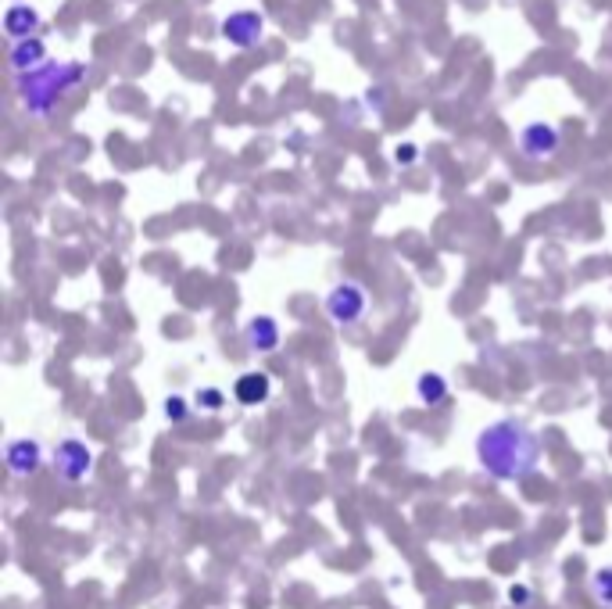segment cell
Masks as SVG:
<instances>
[{"mask_svg": "<svg viewBox=\"0 0 612 609\" xmlns=\"http://www.w3.org/2000/svg\"><path fill=\"white\" fill-rule=\"evenodd\" d=\"M244 341L255 355H272L280 348V323L269 312H258L244 323Z\"/></svg>", "mask_w": 612, "mask_h": 609, "instance_id": "8", "label": "cell"}, {"mask_svg": "<svg viewBox=\"0 0 612 609\" xmlns=\"http://www.w3.org/2000/svg\"><path fill=\"white\" fill-rule=\"evenodd\" d=\"M190 416V402L183 395H169L165 398V420L169 423H183Z\"/></svg>", "mask_w": 612, "mask_h": 609, "instance_id": "15", "label": "cell"}, {"mask_svg": "<svg viewBox=\"0 0 612 609\" xmlns=\"http://www.w3.org/2000/svg\"><path fill=\"white\" fill-rule=\"evenodd\" d=\"M505 595H509V602H512L516 609H527L530 602H534V592H530V584H509V592H505Z\"/></svg>", "mask_w": 612, "mask_h": 609, "instance_id": "16", "label": "cell"}, {"mask_svg": "<svg viewBox=\"0 0 612 609\" xmlns=\"http://www.w3.org/2000/svg\"><path fill=\"white\" fill-rule=\"evenodd\" d=\"M4 466H8L11 477L29 481V477H36L43 466V445L36 438H11L8 445H4Z\"/></svg>", "mask_w": 612, "mask_h": 609, "instance_id": "6", "label": "cell"}, {"mask_svg": "<svg viewBox=\"0 0 612 609\" xmlns=\"http://www.w3.org/2000/svg\"><path fill=\"white\" fill-rule=\"evenodd\" d=\"M51 466L65 484H83L94 473V448L79 438H61L51 452Z\"/></svg>", "mask_w": 612, "mask_h": 609, "instance_id": "3", "label": "cell"}, {"mask_svg": "<svg viewBox=\"0 0 612 609\" xmlns=\"http://www.w3.org/2000/svg\"><path fill=\"white\" fill-rule=\"evenodd\" d=\"M194 402H197V409H204V412H222L226 395H222V387H197Z\"/></svg>", "mask_w": 612, "mask_h": 609, "instance_id": "14", "label": "cell"}, {"mask_svg": "<svg viewBox=\"0 0 612 609\" xmlns=\"http://www.w3.org/2000/svg\"><path fill=\"white\" fill-rule=\"evenodd\" d=\"M269 395H272V377L262 373V369H247V373L237 377V384H233V398L240 405H262L269 402Z\"/></svg>", "mask_w": 612, "mask_h": 609, "instance_id": "10", "label": "cell"}, {"mask_svg": "<svg viewBox=\"0 0 612 609\" xmlns=\"http://www.w3.org/2000/svg\"><path fill=\"white\" fill-rule=\"evenodd\" d=\"M416 158H419L416 144H398V147H394V162H398V165H412Z\"/></svg>", "mask_w": 612, "mask_h": 609, "instance_id": "17", "label": "cell"}, {"mask_svg": "<svg viewBox=\"0 0 612 609\" xmlns=\"http://www.w3.org/2000/svg\"><path fill=\"white\" fill-rule=\"evenodd\" d=\"M559 147H562V137L552 122H527V126L519 129V155L534 158V162L555 158Z\"/></svg>", "mask_w": 612, "mask_h": 609, "instance_id": "5", "label": "cell"}, {"mask_svg": "<svg viewBox=\"0 0 612 609\" xmlns=\"http://www.w3.org/2000/svg\"><path fill=\"white\" fill-rule=\"evenodd\" d=\"M587 588H591V599H595L598 606L612 609V567H598L595 574H591V581H587Z\"/></svg>", "mask_w": 612, "mask_h": 609, "instance_id": "13", "label": "cell"}, {"mask_svg": "<svg viewBox=\"0 0 612 609\" xmlns=\"http://www.w3.org/2000/svg\"><path fill=\"white\" fill-rule=\"evenodd\" d=\"M366 305H369L366 291H362V284H355V280H340V284H333L330 294H326V316H330L337 326L362 323Z\"/></svg>", "mask_w": 612, "mask_h": 609, "instance_id": "4", "label": "cell"}, {"mask_svg": "<svg viewBox=\"0 0 612 609\" xmlns=\"http://www.w3.org/2000/svg\"><path fill=\"white\" fill-rule=\"evenodd\" d=\"M86 79L83 61H47L36 72L18 76V97H22V108L36 119L51 115L61 101H65L72 90H79Z\"/></svg>", "mask_w": 612, "mask_h": 609, "instance_id": "2", "label": "cell"}, {"mask_svg": "<svg viewBox=\"0 0 612 609\" xmlns=\"http://www.w3.org/2000/svg\"><path fill=\"white\" fill-rule=\"evenodd\" d=\"M40 65H47V47H43L40 36H33V40H22L11 47V69L18 72V76H26V72H36Z\"/></svg>", "mask_w": 612, "mask_h": 609, "instance_id": "12", "label": "cell"}, {"mask_svg": "<svg viewBox=\"0 0 612 609\" xmlns=\"http://www.w3.org/2000/svg\"><path fill=\"white\" fill-rule=\"evenodd\" d=\"M40 26H43L40 11L29 8V4H11V8L4 11V33H8L15 43L33 40V36L40 33Z\"/></svg>", "mask_w": 612, "mask_h": 609, "instance_id": "9", "label": "cell"}, {"mask_svg": "<svg viewBox=\"0 0 612 609\" xmlns=\"http://www.w3.org/2000/svg\"><path fill=\"white\" fill-rule=\"evenodd\" d=\"M451 395L448 387V377L444 373H437V369H426V373H419L416 377V398L426 405V409H437V405H444Z\"/></svg>", "mask_w": 612, "mask_h": 609, "instance_id": "11", "label": "cell"}, {"mask_svg": "<svg viewBox=\"0 0 612 609\" xmlns=\"http://www.w3.org/2000/svg\"><path fill=\"white\" fill-rule=\"evenodd\" d=\"M476 463L487 477L502 484L527 481L541 466V434L519 416H502L487 423L473 441Z\"/></svg>", "mask_w": 612, "mask_h": 609, "instance_id": "1", "label": "cell"}, {"mask_svg": "<svg viewBox=\"0 0 612 609\" xmlns=\"http://www.w3.org/2000/svg\"><path fill=\"white\" fill-rule=\"evenodd\" d=\"M219 33H222V40H230L233 47H240V51H251L265 33V18L258 15V11H233V15L222 18Z\"/></svg>", "mask_w": 612, "mask_h": 609, "instance_id": "7", "label": "cell"}]
</instances>
